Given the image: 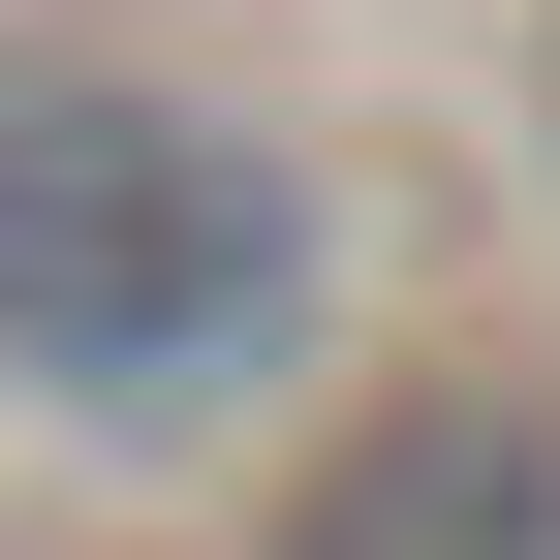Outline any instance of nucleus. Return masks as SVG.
Returning <instances> with one entry per match:
<instances>
[{"label":"nucleus","instance_id":"1","mask_svg":"<svg viewBox=\"0 0 560 560\" xmlns=\"http://www.w3.org/2000/svg\"><path fill=\"white\" fill-rule=\"evenodd\" d=\"M342 342V187L156 62H0V405L62 467H219Z\"/></svg>","mask_w":560,"mask_h":560},{"label":"nucleus","instance_id":"2","mask_svg":"<svg viewBox=\"0 0 560 560\" xmlns=\"http://www.w3.org/2000/svg\"><path fill=\"white\" fill-rule=\"evenodd\" d=\"M280 560H560V374H405L280 499Z\"/></svg>","mask_w":560,"mask_h":560}]
</instances>
